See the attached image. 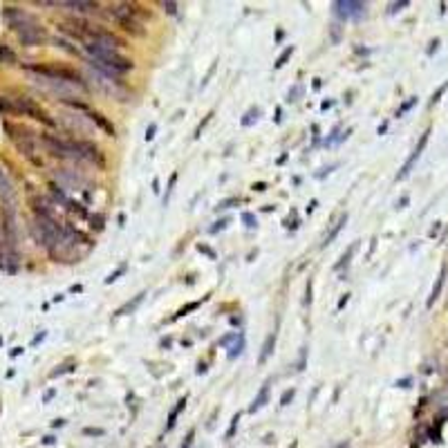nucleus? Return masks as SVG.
<instances>
[{"label": "nucleus", "mask_w": 448, "mask_h": 448, "mask_svg": "<svg viewBox=\"0 0 448 448\" xmlns=\"http://www.w3.org/2000/svg\"><path fill=\"white\" fill-rule=\"evenodd\" d=\"M408 5H410L408 0H399V3H392V5H390L388 12H390V14H397V12H401L404 7H408Z\"/></svg>", "instance_id": "nucleus-29"}, {"label": "nucleus", "mask_w": 448, "mask_h": 448, "mask_svg": "<svg viewBox=\"0 0 448 448\" xmlns=\"http://www.w3.org/2000/svg\"><path fill=\"white\" fill-rule=\"evenodd\" d=\"M206 300H208V296H204V298H202V300H193V303L184 305V307H180V309H177V314H175L170 321H177V319H182V316H186V314H191V311H195L197 307H200L202 303H206Z\"/></svg>", "instance_id": "nucleus-17"}, {"label": "nucleus", "mask_w": 448, "mask_h": 448, "mask_svg": "<svg viewBox=\"0 0 448 448\" xmlns=\"http://www.w3.org/2000/svg\"><path fill=\"white\" fill-rule=\"evenodd\" d=\"M0 195H3V200H7V202L14 200V189H12V184H9V180L5 177L3 170H0Z\"/></svg>", "instance_id": "nucleus-18"}, {"label": "nucleus", "mask_w": 448, "mask_h": 448, "mask_svg": "<svg viewBox=\"0 0 448 448\" xmlns=\"http://www.w3.org/2000/svg\"><path fill=\"white\" fill-rule=\"evenodd\" d=\"M446 90H448V81H446V83H444V85H441V87H439V90H437V92H435V95H432V99H430V103H432V106H435V103H437V101H439V99H441V97H444V92H446Z\"/></svg>", "instance_id": "nucleus-38"}, {"label": "nucleus", "mask_w": 448, "mask_h": 448, "mask_svg": "<svg viewBox=\"0 0 448 448\" xmlns=\"http://www.w3.org/2000/svg\"><path fill=\"white\" fill-rule=\"evenodd\" d=\"M240 220L244 222V227H247V229H256V227H258L256 215H253V213H249V211H244V213H242V215H240Z\"/></svg>", "instance_id": "nucleus-22"}, {"label": "nucleus", "mask_w": 448, "mask_h": 448, "mask_svg": "<svg viewBox=\"0 0 448 448\" xmlns=\"http://www.w3.org/2000/svg\"><path fill=\"white\" fill-rule=\"evenodd\" d=\"M274 347H276V332L264 338V345H262V352H260V359H258V361H260V363H267V359L274 354Z\"/></svg>", "instance_id": "nucleus-13"}, {"label": "nucleus", "mask_w": 448, "mask_h": 448, "mask_svg": "<svg viewBox=\"0 0 448 448\" xmlns=\"http://www.w3.org/2000/svg\"><path fill=\"white\" fill-rule=\"evenodd\" d=\"M399 388H410V379H401V381H397Z\"/></svg>", "instance_id": "nucleus-47"}, {"label": "nucleus", "mask_w": 448, "mask_h": 448, "mask_svg": "<svg viewBox=\"0 0 448 448\" xmlns=\"http://www.w3.org/2000/svg\"><path fill=\"white\" fill-rule=\"evenodd\" d=\"M87 117H90L92 121H95L97 126L103 130V132H108V135H110V137H114V132H117V130H114V126H112L110 121H108L106 117H103L101 112H90V114H87Z\"/></svg>", "instance_id": "nucleus-12"}, {"label": "nucleus", "mask_w": 448, "mask_h": 448, "mask_svg": "<svg viewBox=\"0 0 448 448\" xmlns=\"http://www.w3.org/2000/svg\"><path fill=\"white\" fill-rule=\"evenodd\" d=\"M43 444H45V446H52V444H56V439H54V437H45Z\"/></svg>", "instance_id": "nucleus-49"}, {"label": "nucleus", "mask_w": 448, "mask_h": 448, "mask_svg": "<svg viewBox=\"0 0 448 448\" xmlns=\"http://www.w3.org/2000/svg\"><path fill=\"white\" fill-rule=\"evenodd\" d=\"M238 421H240V415H233L231 426H229V430H227V439H231V437H233V432H236V428H238Z\"/></svg>", "instance_id": "nucleus-31"}, {"label": "nucleus", "mask_w": 448, "mask_h": 448, "mask_svg": "<svg viewBox=\"0 0 448 448\" xmlns=\"http://www.w3.org/2000/svg\"><path fill=\"white\" fill-rule=\"evenodd\" d=\"M291 54H294V45H289V48H285V50H283V54H280L278 59H276V63H274L276 70H280V67H285V63H287V61L291 59Z\"/></svg>", "instance_id": "nucleus-20"}, {"label": "nucleus", "mask_w": 448, "mask_h": 448, "mask_svg": "<svg viewBox=\"0 0 448 448\" xmlns=\"http://www.w3.org/2000/svg\"><path fill=\"white\" fill-rule=\"evenodd\" d=\"M332 106H334V101H323V103H321V110L325 112V110H330Z\"/></svg>", "instance_id": "nucleus-46"}, {"label": "nucleus", "mask_w": 448, "mask_h": 448, "mask_svg": "<svg viewBox=\"0 0 448 448\" xmlns=\"http://www.w3.org/2000/svg\"><path fill=\"white\" fill-rule=\"evenodd\" d=\"M61 7H70V9H76V12H97L99 5L97 3H90V0H72V3H59Z\"/></svg>", "instance_id": "nucleus-8"}, {"label": "nucleus", "mask_w": 448, "mask_h": 448, "mask_svg": "<svg viewBox=\"0 0 448 448\" xmlns=\"http://www.w3.org/2000/svg\"><path fill=\"white\" fill-rule=\"evenodd\" d=\"M242 350H244V336L240 334V336H238V341L233 343V347H231V350H229V359H231V361H233V359H236V356H240Z\"/></svg>", "instance_id": "nucleus-21"}, {"label": "nucleus", "mask_w": 448, "mask_h": 448, "mask_svg": "<svg viewBox=\"0 0 448 448\" xmlns=\"http://www.w3.org/2000/svg\"><path fill=\"white\" fill-rule=\"evenodd\" d=\"M5 61H7V63H14V61H16V56H14L12 50H7V48H3V45H0V63H5Z\"/></svg>", "instance_id": "nucleus-23"}, {"label": "nucleus", "mask_w": 448, "mask_h": 448, "mask_svg": "<svg viewBox=\"0 0 448 448\" xmlns=\"http://www.w3.org/2000/svg\"><path fill=\"white\" fill-rule=\"evenodd\" d=\"M238 336H240V334H238V332H231V334L222 336V338H220V347H227L231 341H238Z\"/></svg>", "instance_id": "nucleus-30"}, {"label": "nucleus", "mask_w": 448, "mask_h": 448, "mask_svg": "<svg viewBox=\"0 0 448 448\" xmlns=\"http://www.w3.org/2000/svg\"><path fill=\"white\" fill-rule=\"evenodd\" d=\"M441 426H444V419L437 417L435 424H432L430 430H428V439L432 441V444H441Z\"/></svg>", "instance_id": "nucleus-16"}, {"label": "nucleus", "mask_w": 448, "mask_h": 448, "mask_svg": "<svg viewBox=\"0 0 448 448\" xmlns=\"http://www.w3.org/2000/svg\"><path fill=\"white\" fill-rule=\"evenodd\" d=\"M413 106H417V97H410L408 101H406L404 106L399 108V110H397V117H401V114H404V112H408V110H410V108H413Z\"/></svg>", "instance_id": "nucleus-27"}, {"label": "nucleus", "mask_w": 448, "mask_h": 448, "mask_svg": "<svg viewBox=\"0 0 448 448\" xmlns=\"http://www.w3.org/2000/svg\"><path fill=\"white\" fill-rule=\"evenodd\" d=\"M251 189L253 191H267V184H264V182H258V184H253Z\"/></svg>", "instance_id": "nucleus-45"}, {"label": "nucleus", "mask_w": 448, "mask_h": 448, "mask_svg": "<svg viewBox=\"0 0 448 448\" xmlns=\"http://www.w3.org/2000/svg\"><path fill=\"white\" fill-rule=\"evenodd\" d=\"M144 296H146V294H144V291H142V294H137V296H135V298H132V300H128V303H126V305H123V307H119V309H117V311H114V316H128V314H132V311H135V309H137V307H139V305H142V300H144Z\"/></svg>", "instance_id": "nucleus-11"}, {"label": "nucleus", "mask_w": 448, "mask_h": 448, "mask_svg": "<svg viewBox=\"0 0 448 448\" xmlns=\"http://www.w3.org/2000/svg\"><path fill=\"white\" fill-rule=\"evenodd\" d=\"M437 45H439V40H437V38H435V40H432V43H430V50H428V54H432V52H435V50H437Z\"/></svg>", "instance_id": "nucleus-50"}, {"label": "nucleus", "mask_w": 448, "mask_h": 448, "mask_svg": "<svg viewBox=\"0 0 448 448\" xmlns=\"http://www.w3.org/2000/svg\"><path fill=\"white\" fill-rule=\"evenodd\" d=\"M296 397V390L294 388H289V390H285L283 392V397H280V406H289V401Z\"/></svg>", "instance_id": "nucleus-26"}, {"label": "nucleus", "mask_w": 448, "mask_h": 448, "mask_svg": "<svg viewBox=\"0 0 448 448\" xmlns=\"http://www.w3.org/2000/svg\"><path fill=\"white\" fill-rule=\"evenodd\" d=\"M354 251H356V244H350V249H347V251L341 256V260H338V262L334 264L336 272H338V269H343V267H347V264H350V260H352V256H354Z\"/></svg>", "instance_id": "nucleus-19"}, {"label": "nucleus", "mask_w": 448, "mask_h": 448, "mask_svg": "<svg viewBox=\"0 0 448 448\" xmlns=\"http://www.w3.org/2000/svg\"><path fill=\"white\" fill-rule=\"evenodd\" d=\"M345 224H347V213H343V215H341V217H338V222L334 224V227H332V231H330V233H327V236H325V240H323V242H321V247H323V249H325V247H327V244H332V242H334V238L338 236V233H341V229H343V227H345Z\"/></svg>", "instance_id": "nucleus-10"}, {"label": "nucleus", "mask_w": 448, "mask_h": 448, "mask_svg": "<svg viewBox=\"0 0 448 448\" xmlns=\"http://www.w3.org/2000/svg\"><path fill=\"white\" fill-rule=\"evenodd\" d=\"M126 269H128V267H126V264H121V267H119V269H117V272H114V274H110V276H108V278H106V285H110V283H114V280H117V278H119V276H121V274H126Z\"/></svg>", "instance_id": "nucleus-28"}, {"label": "nucleus", "mask_w": 448, "mask_h": 448, "mask_svg": "<svg viewBox=\"0 0 448 448\" xmlns=\"http://www.w3.org/2000/svg\"><path fill=\"white\" fill-rule=\"evenodd\" d=\"M186 408V397L184 399H180L177 401V406L173 410H170V415H168V424H166V430H173L175 428V424H177V417H180V413Z\"/></svg>", "instance_id": "nucleus-15"}, {"label": "nucleus", "mask_w": 448, "mask_h": 448, "mask_svg": "<svg viewBox=\"0 0 448 448\" xmlns=\"http://www.w3.org/2000/svg\"><path fill=\"white\" fill-rule=\"evenodd\" d=\"M332 38H334V43H338V25H332Z\"/></svg>", "instance_id": "nucleus-48"}, {"label": "nucleus", "mask_w": 448, "mask_h": 448, "mask_svg": "<svg viewBox=\"0 0 448 448\" xmlns=\"http://www.w3.org/2000/svg\"><path fill=\"white\" fill-rule=\"evenodd\" d=\"M161 9H164L166 14H170V16H175V14H177V3H170V0H168V3H161Z\"/></svg>", "instance_id": "nucleus-37"}, {"label": "nucleus", "mask_w": 448, "mask_h": 448, "mask_svg": "<svg viewBox=\"0 0 448 448\" xmlns=\"http://www.w3.org/2000/svg\"><path fill=\"white\" fill-rule=\"evenodd\" d=\"M175 182H177V173H173V175H170L168 189H166V195H164V206L168 204V200H170V193H173V189H175Z\"/></svg>", "instance_id": "nucleus-24"}, {"label": "nucleus", "mask_w": 448, "mask_h": 448, "mask_svg": "<svg viewBox=\"0 0 448 448\" xmlns=\"http://www.w3.org/2000/svg\"><path fill=\"white\" fill-rule=\"evenodd\" d=\"M347 303H350V294H343V298L338 300L336 309H338V311H341V309H345V305H347Z\"/></svg>", "instance_id": "nucleus-42"}, {"label": "nucleus", "mask_w": 448, "mask_h": 448, "mask_svg": "<svg viewBox=\"0 0 448 448\" xmlns=\"http://www.w3.org/2000/svg\"><path fill=\"white\" fill-rule=\"evenodd\" d=\"M231 224V220L229 217H224V220H220V222H215V227H211V233H217V231H224V229Z\"/></svg>", "instance_id": "nucleus-33"}, {"label": "nucleus", "mask_w": 448, "mask_h": 448, "mask_svg": "<svg viewBox=\"0 0 448 448\" xmlns=\"http://www.w3.org/2000/svg\"><path fill=\"white\" fill-rule=\"evenodd\" d=\"M206 372V366L204 363H200V366H197V374H204Z\"/></svg>", "instance_id": "nucleus-52"}, {"label": "nucleus", "mask_w": 448, "mask_h": 448, "mask_svg": "<svg viewBox=\"0 0 448 448\" xmlns=\"http://www.w3.org/2000/svg\"><path fill=\"white\" fill-rule=\"evenodd\" d=\"M193 441H195V430H189L186 432V439L182 441L180 448H193Z\"/></svg>", "instance_id": "nucleus-32"}, {"label": "nucleus", "mask_w": 448, "mask_h": 448, "mask_svg": "<svg viewBox=\"0 0 448 448\" xmlns=\"http://www.w3.org/2000/svg\"><path fill=\"white\" fill-rule=\"evenodd\" d=\"M83 48L90 54L92 65H97L99 70H106L108 74H126V72H130L135 67V63L128 56L119 54V52H114V50H106L97 43H85Z\"/></svg>", "instance_id": "nucleus-2"}, {"label": "nucleus", "mask_w": 448, "mask_h": 448, "mask_svg": "<svg viewBox=\"0 0 448 448\" xmlns=\"http://www.w3.org/2000/svg\"><path fill=\"white\" fill-rule=\"evenodd\" d=\"M305 305H311V280L307 283V298H305Z\"/></svg>", "instance_id": "nucleus-43"}, {"label": "nucleus", "mask_w": 448, "mask_h": 448, "mask_svg": "<svg viewBox=\"0 0 448 448\" xmlns=\"http://www.w3.org/2000/svg\"><path fill=\"white\" fill-rule=\"evenodd\" d=\"M258 119H260V108H249L247 112H244V117L240 119V126L242 128H251L253 123H258Z\"/></svg>", "instance_id": "nucleus-14"}, {"label": "nucleus", "mask_w": 448, "mask_h": 448, "mask_svg": "<svg viewBox=\"0 0 448 448\" xmlns=\"http://www.w3.org/2000/svg\"><path fill=\"white\" fill-rule=\"evenodd\" d=\"M83 435H87V437H103V435H106V430H103V428H83Z\"/></svg>", "instance_id": "nucleus-36"}, {"label": "nucleus", "mask_w": 448, "mask_h": 448, "mask_svg": "<svg viewBox=\"0 0 448 448\" xmlns=\"http://www.w3.org/2000/svg\"><path fill=\"white\" fill-rule=\"evenodd\" d=\"M211 119H213V112H208V114H206V119H204V121H202L200 126H197V130H195V139H197V137H200V135H202V130L206 128V123L211 121Z\"/></svg>", "instance_id": "nucleus-39"}, {"label": "nucleus", "mask_w": 448, "mask_h": 448, "mask_svg": "<svg viewBox=\"0 0 448 448\" xmlns=\"http://www.w3.org/2000/svg\"><path fill=\"white\" fill-rule=\"evenodd\" d=\"M446 278H448V267L444 264V267H441V272H439V276H437L435 285H432V291H430V296H428V307L435 305L437 298L441 296V289H444V285H446Z\"/></svg>", "instance_id": "nucleus-7"}, {"label": "nucleus", "mask_w": 448, "mask_h": 448, "mask_svg": "<svg viewBox=\"0 0 448 448\" xmlns=\"http://www.w3.org/2000/svg\"><path fill=\"white\" fill-rule=\"evenodd\" d=\"M52 426H54V428H61V426H65V419H56Z\"/></svg>", "instance_id": "nucleus-51"}, {"label": "nucleus", "mask_w": 448, "mask_h": 448, "mask_svg": "<svg viewBox=\"0 0 448 448\" xmlns=\"http://www.w3.org/2000/svg\"><path fill=\"white\" fill-rule=\"evenodd\" d=\"M332 9L343 20H359L368 14V3H361V0H336V3H332Z\"/></svg>", "instance_id": "nucleus-4"}, {"label": "nucleus", "mask_w": 448, "mask_h": 448, "mask_svg": "<svg viewBox=\"0 0 448 448\" xmlns=\"http://www.w3.org/2000/svg\"><path fill=\"white\" fill-rule=\"evenodd\" d=\"M233 204H240V200H238V197H227V200H222L220 204H217V211H224V208H231Z\"/></svg>", "instance_id": "nucleus-25"}, {"label": "nucleus", "mask_w": 448, "mask_h": 448, "mask_svg": "<svg viewBox=\"0 0 448 448\" xmlns=\"http://www.w3.org/2000/svg\"><path fill=\"white\" fill-rule=\"evenodd\" d=\"M5 20H7L9 27L18 34V40L23 45L34 48V45H43L45 40H48V32H45L27 12H23V9L7 7L5 9Z\"/></svg>", "instance_id": "nucleus-1"}, {"label": "nucleus", "mask_w": 448, "mask_h": 448, "mask_svg": "<svg viewBox=\"0 0 448 448\" xmlns=\"http://www.w3.org/2000/svg\"><path fill=\"white\" fill-rule=\"evenodd\" d=\"M298 97H303V87L300 85H294V90H289V99L287 101L291 103V101H298Z\"/></svg>", "instance_id": "nucleus-34"}, {"label": "nucleus", "mask_w": 448, "mask_h": 448, "mask_svg": "<svg viewBox=\"0 0 448 448\" xmlns=\"http://www.w3.org/2000/svg\"><path fill=\"white\" fill-rule=\"evenodd\" d=\"M385 130H388V123H381V126H379V135L385 132Z\"/></svg>", "instance_id": "nucleus-53"}, {"label": "nucleus", "mask_w": 448, "mask_h": 448, "mask_svg": "<svg viewBox=\"0 0 448 448\" xmlns=\"http://www.w3.org/2000/svg\"><path fill=\"white\" fill-rule=\"evenodd\" d=\"M428 139H430V128L426 130V132L419 137V142H417L415 150H413V153H410V157L406 159V164L401 166V170H399L397 180H404V177H408V173H410V170H413V166L417 164V159L421 157V153H424V150H426V146H428Z\"/></svg>", "instance_id": "nucleus-5"}, {"label": "nucleus", "mask_w": 448, "mask_h": 448, "mask_svg": "<svg viewBox=\"0 0 448 448\" xmlns=\"http://www.w3.org/2000/svg\"><path fill=\"white\" fill-rule=\"evenodd\" d=\"M155 132H157V123H150V126L146 128V142L155 139Z\"/></svg>", "instance_id": "nucleus-40"}, {"label": "nucleus", "mask_w": 448, "mask_h": 448, "mask_svg": "<svg viewBox=\"0 0 448 448\" xmlns=\"http://www.w3.org/2000/svg\"><path fill=\"white\" fill-rule=\"evenodd\" d=\"M72 370H74V366H61L59 370H54V372H52V377H59V374H65V372H72Z\"/></svg>", "instance_id": "nucleus-41"}, {"label": "nucleus", "mask_w": 448, "mask_h": 448, "mask_svg": "<svg viewBox=\"0 0 448 448\" xmlns=\"http://www.w3.org/2000/svg\"><path fill=\"white\" fill-rule=\"evenodd\" d=\"M269 401V381L260 388V392H258V397L253 399V404L249 406V413H258L260 408H264V404Z\"/></svg>", "instance_id": "nucleus-9"}, {"label": "nucleus", "mask_w": 448, "mask_h": 448, "mask_svg": "<svg viewBox=\"0 0 448 448\" xmlns=\"http://www.w3.org/2000/svg\"><path fill=\"white\" fill-rule=\"evenodd\" d=\"M316 206H319V202H316V200H311V202H309V206L305 208V211H307V215H309V213H314V208H316Z\"/></svg>", "instance_id": "nucleus-44"}, {"label": "nucleus", "mask_w": 448, "mask_h": 448, "mask_svg": "<svg viewBox=\"0 0 448 448\" xmlns=\"http://www.w3.org/2000/svg\"><path fill=\"white\" fill-rule=\"evenodd\" d=\"M12 101H14V108H16V114L32 117V119H36V121L45 123V126H56L54 119H52L50 114L34 101V99H29V97H16V99H12Z\"/></svg>", "instance_id": "nucleus-3"}, {"label": "nucleus", "mask_w": 448, "mask_h": 448, "mask_svg": "<svg viewBox=\"0 0 448 448\" xmlns=\"http://www.w3.org/2000/svg\"><path fill=\"white\" fill-rule=\"evenodd\" d=\"M76 144V150H79L81 157L90 159V161H97L99 166H103V155L99 153V148L92 142H74Z\"/></svg>", "instance_id": "nucleus-6"}, {"label": "nucleus", "mask_w": 448, "mask_h": 448, "mask_svg": "<svg viewBox=\"0 0 448 448\" xmlns=\"http://www.w3.org/2000/svg\"><path fill=\"white\" fill-rule=\"evenodd\" d=\"M197 251H200V253H206V256L211 258V260H215V258H217V256H215V251H213L211 247H206V244H202V242L197 244Z\"/></svg>", "instance_id": "nucleus-35"}]
</instances>
